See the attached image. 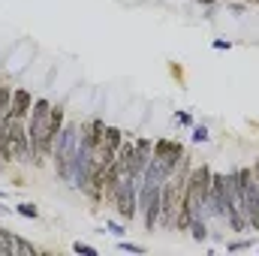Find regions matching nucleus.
Masks as SVG:
<instances>
[{
  "label": "nucleus",
  "mask_w": 259,
  "mask_h": 256,
  "mask_svg": "<svg viewBox=\"0 0 259 256\" xmlns=\"http://www.w3.org/2000/svg\"><path fill=\"white\" fill-rule=\"evenodd\" d=\"M9 103H12V88L0 81V118L9 115Z\"/></svg>",
  "instance_id": "6e6552de"
},
{
  "label": "nucleus",
  "mask_w": 259,
  "mask_h": 256,
  "mask_svg": "<svg viewBox=\"0 0 259 256\" xmlns=\"http://www.w3.org/2000/svg\"><path fill=\"white\" fill-rule=\"evenodd\" d=\"M190 235H193L196 241H205V238H208V226H205V220H193V223H190Z\"/></svg>",
  "instance_id": "1a4fd4ad"
},
{
  "label": "nucleus",
  "mask_w": 259,
  "mask_h": 256,
  "mask_svg": "<svg viewBox=\"0 0 259 256\" xmlns=\"http://www.w3.org/2000/svg\"><path fill=\"white\" fill-rule=\"evenodd\" d=\"M199 3H217V0H199Z\"/></svg>",
  "instance_id": "f3484780"
},
{
  "label": "nucleus",
  "mask_w": 259,
  "mask_h": 256,
  "mask_svg": "<svg viewBox=\"0 0 259 256\" xmlns=\"http://www.w3.org/2000/svg\"><path fill=\"white\" fill-rule=\"evenodd\" d=\"M193 139H196V142H208V130H205V127H196L193 130Z\"/></svg>",
  "instance_id": "4468645a"
},
{
  "label": "nucleus",
  "mask_w": 259,
  "mask_h": 256,
  "mask_svg": "<svg viewBox=\"0 0 259 256\" xmlns=\"http://www.w3.org/2000/svg\"><path fill=\"white\" fill-rule=\"evenodd\" d=\"M78 139H81V124L69 121V124L61 130L58 142H55L52 160H55V166H58V175H61L64 181H69V166H72V157H75V151H78Z\"/></svg>",
  "instance_id": "f03ea898"
},
{
  "label": "nucleus",
  "mask_w": 259,
  "mask_h": 256,
  "mask_svg": "<svg viewBox=\"0 0 259 256\" xmlns=\"http://www.w3.org/2000/svg\"><path fill=\"white\" fill-rule=\"evenodd\" d=\"M154 157H157L169 172H175V169L181 166V160H184V148H181L178 142H172V139H157V142H154Z\"/></svg>",
  "instance_id": "423d86ee"
},
{
  "label": "nucleus",
  "mask_w": 259,
  "mask_h": 256,
  "mask_svg": "<svg viewBox=\"0 0 259 256\" xmlns=\"http://www.w3.org/2000/svg\"><path fill=\"white\" fill-rule=\"evenodd\" d=\"M106 226H109V229H112V232H115V235H124V229H121V226H118V223H106Z\"/></svg>",
  "instance_id": "dca6fc26"
},
{
  "label": "nucleus",
  "mask_w": 259,
  "mask_h": 256,
  "mask_svg": "<svg viewBox=\"0 0 259 256\" xmlns=\"http://www.w3.org/2000/svg\"><path fill=\"white\" fill-rule=\"evenodd\" d=\"M30 106H33L30 91H27V88H15V91H12V103H9V115H15V118H27Z\"/></svg>",
  "instance_id": "0eeeda50"
},
{
  "label": "nucleus",
  "mask_w": 259,
  "mask_h": 256,
  "mask_svg": "<svg viewBox=\"0 0 259 256\" xmlns=\"http://www.w3.org/2000/svg\"><path fill=\"white\" fill-rule=\"evenodd\" d=\"M72 250H75V253H84V256H94V253H97L91 244H81V241H75V244H72Z\"/></svg>",
  "instance_id": "f8f14e48"
},
{
  "label": "nucleus",
  "mask_w": 259,
  "mask_h": 256,
  "mask_svg": "<svg viewBox=\"0 0 259 256\" xmlns=\"http://www.w3.org/2000/svg\"><path fill=\"white\" fill-rule=\"evenodd\" d=\"M109 202L118 208L121 217L133 220L139 214V178L133 175H121V181L115 184V190L109 193Z\"/></svg>",
  "instance_id": "20e7f679"
},
{
  "label": "nucleus",
  "mask_w": 259,
  "mask_h": 256,
  "mask_svg": "<svg viewBox=\"0 0 259 256\" xmlns=\"http://www.w3.org/2000/svg\"><path fill=\"white\" fill-rule=\"evenodd\" d=\"M247 247H250V241H232V244H229L232 253H235V250H247Z\"/></svg>",
  "instance_id": "2eb2a0df"
},
{
  "label": "nucleus",
  "mask_w": 259,
  "mask_h": 256,
  "mask_svg": "<svg viewBox=\"0 0 259 256\" xmlns=\"http://www.w3.org/2000/svg\"><path fill=\"white\" fill-rule=\"evenodd\" d=\"M0 124L9 136L12 145V157L18 163H30V136H27V118H15V115H3Z\"/></svg>",
  "instance_id": "39448f33"
},
{
  "label": "nucleus",
  "mask_w": 259,
  "mask_h": 256,
  "mask_svg": "<svg viewBox=\"0 0 259 256\" xmlns=\"http://www.w3.org/2000/svg\"><path fill=\"white\" fill-rule=\"evenodd\" d=\"M12 247H15V253H36V247H33L30 241L18 238V235H15V244H12Z\"/></svg>",
  "instance_id": "9b49d317"
},
{
  "label": "nucleus",
  "mask_w": 259,
  "mask_h": 256,
  "mask_svg": "<svg viewBox=\"0 0 259 256\" xmlns=\"http://www.w3.org/2000/svg\"><path fill=\"white\" fill-rule=\"evenodd\" d=\"M232 181H235V187L244 196V217H247V226L259 232V181H256V175H253L250 169H238V172H232Z\"/></svg>",
  "instance_id": "7ed1b4c3"
},
{
  "label": "nucleus",
  "mask_w": 259,
  "mask_h": 256,
  "mask_svg": "<svg viewBox=\"0 0 259 256\" xmlns=\"http://www.w3.org/2000/svg\"><path fill=\"white\" fill-rule=\"evenodd\" d=\"M118 247H121V250H130V253H145V247H142V244H130V241H121Z\"/></svg>",
  "instance_id": "ddd939ff"
},
{
  "label": "nucleus",
  "mask_w": 259,
  "mask_h": 256,
  "mask_svg": "<svg viewBox=\"0 0 259 256\" xmlns=\"http://www.w3.org/2000/svg\"><path fill=\"white\" fill-rule=\"evenodd\" d=\"M52 118V103L49 100H33L30 112H27V136H30V157L39 166L42 163V142H46V130Z\"/></svg>",
  "instance_id": "f257e3e1"
},
{
  "label": "nucleus",
  "mask_w": 259,
  "mask_h": 256,
  "mask_svg": "<svg viewBox=\"0 0 259 256\" xmlns=\"http://www.w3.org/2000/svg\"><path fill=\"white\" fill-rule=\"evenodd\" d=\"M15 211H18L21 217H30V220H36V217H39V211H36V205H30V202H24V205H18Z\"/></svg>",
  "instance_id": "9d476101"
}]
</instances>
